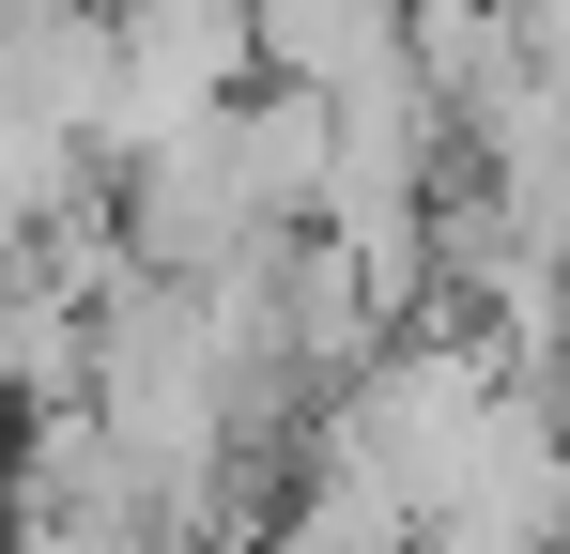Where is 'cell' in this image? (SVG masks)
I'll use <instances>...</instances> for the list:
<instances>
[{
    "instance_id": "cell-1",
    "label": "cell",
    "mask_w": 570,
    "mask_h": 554,
    "mask_svg": "<svg viewBox=\"0 0 570 554\" xmlns=\"http://www.w3.org/2000/svg\"><path fill=\"white\" fill-rule=\"evenodd\" d=\"M108 31H124V78H108V170L170 155V139L232 123V108L263 92V31H247V0H108Z\"/></svg>"
},
{
    "instance_id": "cell-2",
    "label": "cell",
    "mask_w": 570,
    "mask_h": 554,
    "mask_svg": "<svg viewBox=\"0 0 570 554\" xmlns=\"http://www.w3.org/2000/svg\"><path fill=\"white\" fill-rule=\"evenodd\" d=\"M108 78H124L108 0H16V16H0V123L78 139L94 170H108Z\"/></svg>"
},
{
    "instance_id": "cell-3",
    "label": "cell",
    "mask_w": 570,
    "mask_h": 554,
    "mask_svg": "<svg viewBox=\"0 0 570 554\" xmlns=\"http://www.w3.org/2000/svg\"><path fill=\"white\" fill-rule=\"evenodd\" d=\"M247 31H263V92H324V108L401 62V0H247Z\"/></svg>"
},
{
    "instance_id": "cell-4",
    "label": "cell",
    "mask_w": 570,
    "mask_h": 554,
    "mask_svg": "<svg viewBox=\"0 0 570 554\" xmlns=\"http://www.w3.org/2000/svg\"><path fill=\"white\" fill-rule=\"evenodd\" d=\"M556 416H570V355H556Z\"/></svg>"
},
{
    "instance_id": "cell-5",
    "label": "cell",
    "mask_w": 570,
    "mask_h": 554,
    "mask_svg": "<svg viewBox=\"0 0 570 554\" xmlns=\"http://www.w3.org/2000/svg\"><path fill=\"white\" fill-rule=\"evenodd\" d=\"M0 16H16V0H0Z\"/></svg>"
}]
</instances>
